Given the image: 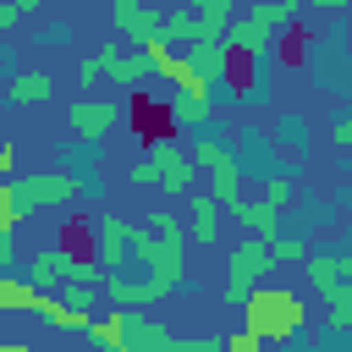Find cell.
Listing matches in <instances>:
<instances>
[{"instance_id":"obj_27","label":"cell","mask_w":352,"mask_h":352,"mask_svg":"<svg viewBox=\"0 0 352 352\" xmlns=\"http://www.w3.org/2000/svg\"><path fill=\"white\" fill-rule=\"evenodd\" d=\"M16 264V236H0V270Z\"/></svg>"},{"instance_id":"obj_14","label":"cell","mask_w":352,"mask_h":352,"mask_svg":"<svg viewBox=\"0 0 352 352\" xmlns=\"http://www.w3.org/2000/svg\"><path fill=\"white\" fill-rule=\"evenodd\" d=\"M50 94H55L50 72H16V77L6 82V99H11V104H50Z\"/></svg>"},{"instance_id":"obj_24","label":"cell","mask_w":352,"mask_h":352,"mask_svg":"<svg viewBox=\"0 0 352 352\" xmlns=\"http://www.w3.org/2000/svg\"><path fill=\"white\" fill-rule=\"evenodd\" d=\"M99 77H104V72H99V55H82V60H77V82H82V88H94Z\"/></svg>"},{"instance_id":"obj_1","label":"cell","mask_w":352,"mask_h":352,"mask_svg":"<svg viewBox=\"0 0 352 352\" xmlns=\"http://www.w3.org/2000/svg\"><path fill=\"white\" fill-rule=\"evenodd\" d=\"M236 308H242V319H248V330L258 341H297L302 319H308V308H302V297L292 286H264V280L248 286V297Z\"/></svg>"},{"instance_id":"obj_9","label":"cell","mask_w":352,"mask_h":352,"mask_svg":"<svg viewBox=\"0 0 352 352\" xmlns=\"http://www.w3.org/2000/svg\"><path fill=\"white\" fill-rule=\"evenodd\" d=\"M66 121H72V132L77 138H104V132H116V121H121V104L116 99H72V110H66Z\"/></svg>"},{"instance_id":"obj_20","label":"cell","mask_w":352,"mask_h":352,"mask_svg":"<svg viewBox=\"0 0 352 352\" xmlns=\"http://www.w3.org/2000/svg\"><path fill=\"white\" fill-rule=\"evenodd\" d=\"M138 11H143V0H110V28H116V33H132Z\"/></svg>"},{"instance_id":"obj_25","label":"cell","mask_w":352,"mask_h":352,"mask_svg":"<svg viewBox=\"0 0 352 352\" xmlns=\"http://www.w3.org/2000/svg\"><path fill=\"white\" fill-rule=\"evenodd\" d=\"M330 143L336 148H352V116H336L330 121Z\"/></svg>"},{"instance_id":"obj_11","label":"cell","mask_w":352,"mask_h":352,"mask_svg":"<svg viewBox=\"0 0 352 352\" xmlns=\"http://www.w3.org/2000/svg\"><path fill=\"white\" fill-rule=\"evenodd\" d=\"M187 44H192V55H187V60L209 77V88H220V82L231 77V60H236V55L226 50V38H187Z\"/></svg>"},{"instance_id":"obj_5","label":"cell","mask_w":352,"mask_h":352,"mask_svg":"<svg viewBox=\"0 0 352 352\" xmlns=\"http://www.w3.org/2000/svg\"><path fill=\"white\" fill-rule=\"evenodd\" d=\"M11 192H16V209H22V214H33V209L77 204L82 182H77V176H66V170H38V176H16V182H11Z\"/></svg>"},{"instance_id":"obj_22","label":"cell","mask_w":352,"mask_h":352,"mask_svg":"<svg viewBox=\"0 0 352 352\" xmlns=\"http://www.w3.org/2000/svg\"><path fill=\"white\" fill-rule=\"evenodd\" d=\"M286 198H292V182H286V176H270V182H264V204L286 209Z\"/></svg>"},{"instance_id":"obj_23","label":"cell","mask_w":352,"mask_h":352,"mask_svg":"<svg viewBox=\"0 0 352 352\" xmlns=\"http://www.w3.org/2000/svg\"><path fill=\"white\" fill-rule=\"evenodd\" d=\"M258 346H264V341H258V336H253L248 324H242L236 336H226V352H258Z\"/></svg>"},{"instance_id":"obj_28","label":"cell","mask_w":352,"mask_h":352,"mask_svg":"<svg viewBox=\"0 0 352 352\" xmlns=\"http://www.w3.org/2000/svg\"><path fill=\"white\" fill-rule=\"evenodd\" d=\"M16 16H22V11H16V6H11V0H0V33H6V28H11V22H16Z\"/></svg>"},{"instance_id":"obj_21","label":"cell","mask_w":352,"mask_h":352,"mask_svg":"<svg viewBox=\"0 0 352 352\" xmlns=\"http://www.w3.org/2000/svg\"><path fill=\"white\" fill-rule=\"evenodd\" d=\"M270 99V77L264 72H248V82H242V104H264Z\"/></svg>"},{"instance_id":"obj_3","label":"cell","mask_w":352,"mask_h":352,"mask_svg":"<svg viewBox=\"0 0 352 352\" xmlns=\"http://www.w3.org/2000/svg\"><path fill=\"white\" fill-rule=\"evenodd\" d=\"M192 182H198L192 154H187V148H176V143H165V138H154V143H148V154L132 165V187H165L170 198H182Z\"/></svg>"},{"instance_id":"obj_29","label":"cell","mask_w":352,"mask_h":352,"mask_svg":"<svg viewBox=\"0 0 352 352\" xmlns=\"http://www.w3.org/2000/svg\"><path fill=\"white\" fill-rule=\"evenodd\" d=\"M346 0H308V11H341Z\"/></svg>"},{"instance_id":"obj_18","label":"cell","mask_w":352,"mask_h":352,"mask_svg":"<svg viewBox=\"0 0 352 352\" xmlns=\"http://www.w3.org/2000/svg\"><path fill=\"white\" fill-rule=\"evenodd\" d=\"M187 11H192L198 22H214V28H226V22L236 16V0H187Z\"/></svg>"},{"instance_id":"obj_26","label":"cell","mask_w":352,"mask_h":352,"mask_svg":"<svg viewBox=\"0 0 352 352\" xmlns=\"http://www.w3.org/2000/svg\"><path fill=\"white\" fill-rule=\"evenodd\" d=\"M324 319H330V330H352V308H330Z\"/></svg>"},{"instance_id":"obj_10","label":"cell","mask_w":352,"mask_h":352,"mask_svg":"<svg viewBox=\"0 0 352 352\" xmlns=\"http://www.w3.org/2000/svg\"><path fill=\"white\" fill-rule=\"evenodd\" d=\"M182 198H187V226H182V231H187L192 242L214 248V242H220V198H214V192H192V187H187Z\"/></svg>"},{"instance_id":"obj_6","label":"cell","mask_w":352,"mask_h":352,"mask_svg":"<svg viewBox=\"0 0 352 352\" xmlns=\"http://www.w3.org/2000/svg\"><path fill=\"white\" fill-rule=\"evenodd\" d=\"M270 270H280V264L270 258V242H264V236L236 242V248H231V264H226V302H242L248 286H258Z\"/></svg>"},{"instance_id":"obj_30","label":"cell","mask_w":352,"mask_h":352,"mask_svg":"<svg viewBox=\"0 0 352 352\" xmlns=\"http://www.w3.org/2000/svg\"><path fill=\"white\" fill-rule=\"evenodd\" d=\"M11 6H16V11H38L44 0H11Z\"/></svg>"},{"instance_id":"obj_15","label":"cell","mask_w":352,"mask_h":352,"mask_svg":"<svg viewBox=\"0 0 352 352\" xmlns=\"http://www.w3.org/2000/svg\"><path fill=\"white\" fill-rule=\"evenodd\" d=\"M28 280H33V286H44V292H55V286H60V242H50V248H38V253L28 258Z\"/></svg>"},{"instance_id":"obj_2","label":"cell","mask_w":352,"mask_h":352,"mask_svg":"<svg viewBox=\"0 0 352 352\" xmlns=\"http://www.w3.org/2000/svg\"><path fill=\"white\" fill-rule=\"evenodd\" d=\"M297 11H302V6H292V0H270V6H253L242 22L231 16L220 38H226V50H231V55H264V50L275 44V33L297 22Z\"/></svg>"},{"instance_id":"obj_16","label":"cell","mask_w":352,"mask_h":352,"mask_svg":"<svg viewBox=\"0 0 352 352\" xmlns=\"http://www.w3.org/2000/svg\"><path fill=\"white\" fill-rule=\"evenodd\" d=\"M209 116H214L209 94H176V99H170V121H176V126H204Z\"/></svg>"},{"instance_id":"obj_4","label":"cell","mask_w":352,"mask_h":352,"mask_svg":"<svg viewBox=\"0 0 352 352\" xmlns=\"http://www.w3.org/2000/svg\"><path fill=\"white\" fill-rule=\"evenodd\" d=\"M192 165H198V176H209V192L220 198V209H226L231 198H242V165H236V154H231L226 143L198 138V143H192Z\"/></svg>"},{"instance_id":"obj_8","label":"cell","mask_w":352,"mask_h":352,"mask_svg":"<svg viewBox=\"0 0 352 352\" xmlns=\"http://www.w3.org/2000/svg\"><path fill=\"white\" fill-rule=\"evenodd\" d=\"M170 330L138 308H121V352H170Z\"/></svg>"},{"instance_id":"obj_13","label":"cell","mask_w":352,"mask_h":352,"mask_svg":"<svg viewBox=\"0 0 352 352\" xmlns=\"http://www.w3.org/2000/svg\"><path fill=\"white\" fill-rule=\"evenodd\" d=\"M226 214H231L248 236H264V242H270V236H275V226H280V209H275V204H264V198H258V204L231 198V204H226Z\"/></svg>"},{"instance_id":"obj_17","label":"cell","mask_w":352,"mask_h":352,"mask_svg":"<svg viewBox=\"0 0 352 352\" xmlns=\"http://www.w3.org/2000/svg\"><path fill=\"white\" fill-rule=\"evenodd\" d=\"M160 33H165V38H170V44H187V38H192V33H198V16H192V11H187V0H182V6H170V11H165V22H160Z\"/></svg>"},{"instance_id":"obj_12","label":"cell","mask_w":352,"mask_h":352,"mask_svg":"<svg viewBox=\"0 0 352 352\" xmlns=\"http://www.w3.org/2000/svg\"><path fill=\"white\" fill-rule=\"evenodd\" d=\"M99 72H104L110 82H121V88H138L154 66H148L143 55H132V60H126V55H121V44H99Z\"/></svg>"},{"instance_id":"obj_7","label":"cell","mask_w":352,"mask_h":352,"mask_svg":"<svg viewBox=\"0 0 352 352\" xmlns=\"http://www.w3.org/2000/svg\"><path fill=\"white\" fill-rule=\"evenodd\" d=\"M308 258V280L324 292L330 308H352V258L346 253H302Z\"/></svg>"},{"instance_id":"obj_19","label":"cell","mask_w":352,"mask_h":352,"mask_svg":"<svg viewBox=\"0 0 352 352\" xmlns=\"http://www.w3.org/2000/svg\"><path fill=\"white\" fill-rule=\"evenodd\" d=\"M302 253H308V242H297V236H280V231L270 236V258H275V264H297Z\"/></svg>"}]
</instances>
